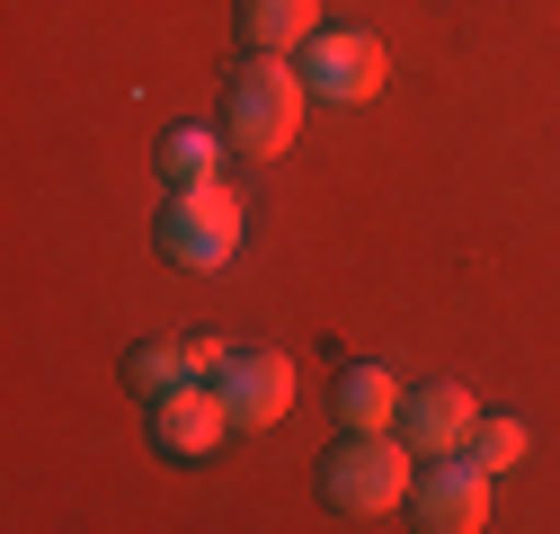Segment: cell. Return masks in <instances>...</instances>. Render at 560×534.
I'll return each mask as SVG.
<instances>
[{"mask_svg":"<svg viewBox=\"0 0 560 534\" xmlns=\"http://www.w3.org/2000/svg\"><path fill=\"white\" fill-rule=\"evenodd\" d=\"M303 72H285V54H249L232 90H223V134H232V152L241 161H276L294 143V125H303Z\"/></svg>","mask_w":560,"mask_h":534,"instance_id":"6da1fadb","label":"cell"},{"mask_svg":"<svg viewBox=\"0 0 560 534\" xmlns=\"http://www.w3.org/2000/svg\"><path fill=\"white\" fill-rule=\"evenodd\" d=\"M320 499L338 516H392L409 499V445H392V428H347V445L320 454Z\"/></svg>","mask_w":560,"mask_h":534,"instance_id":"7a4b0ae2","label":"cell"},{"mask_svg":"<svg viewBox=\"0 0 560 534\" xmlns=\"http://www.w3.org/2000/svg\"><path fill=\"white\" fill-rule=\"evenodd\" d=\"M241 249V196L223 178H196V187H170V206H161V258L170 267H223Z\"/></svg>","mask_w":560,"mask_h":534,"instance_id":"3957f363","label":"cell"},{"mask_svg":"<svg viewBox=\"0 0 560 534\" xmlns=\"http://www.w3.org/2000/svg\"><path fill=\"white\" fill-rule=\"evenodd\" d=\"M294 72H303V90L312 98H338V107H365L374 90H383V36H365V27H312V45L294 54Z\"/></svg>","mask_w":560,"mask_h":534,"instance_id":"277c9868","label":"cell"},{"mask_svg":"<svg viewBox=\"0 0 560 534\" xmlns=\"http://www.w3.org/2000/svg\"><path fill=\"white\" fill-rule=\"evenodd\" d=\"M409 516L428 534H480L489 525V473L471 454H436L428 473L409 481Z\"/></svg>","mask_w":560,"mask_h":534,"instance_id":"5b68a950","label":"cell"},{"mask_svg":"<svg viewBox=\"0 0 560 534\" xmlns=\"http://www.w3.org/2000/svg\"><path fill=\"white\" fill-rule=\"evenodd\" d=\"M223 428H232V410H223L214 383H187V392L143 400V437H152V454H170V463H205V454L223 445Z\"/></svg>","mask_w":560,"mask_h":534,"instance_id":"8992f818","label":"cell"},{"mask_svg":"<svg viewBox=\"0 0 560 534\" xmlns=\"http://www.w3.org/2000/svg\"><path fill=\"white\" fill-rule=\"evenodd\" d=\"M471 419H480L471 392L436 374V383H409V392H400V419H392V428H400V445H409L418 463H436V454H463V445H471Z\"/></svg>","mask_w":560,"mask_h":534,"instance_id":"52a82bcc","label":"cell"},{"mask_svg":"<svg viewBox=\"0 0 560 534\" xmlns=\"http://www.w3.org/2000/svg\"><path fill=\"white\" fill-rule=\"evenodd\" d=\"M214 392H223L232 428H276V419L294 410V365L276 357V348H232L223 374H214Z\"/></svg>","mask_w":560,"mask_h":534,"instance_id":"ba28073f","label":"cell"},{"mask_svg":"<svg viewBox=\"0 0 560 534\" xmlns=\"http://www.w3.org/2000/svg\"><path fill=\"white\" fill-rule=\"evenodd\" d=\"M241 54H303L320 27V0H232Z\"/></svg>","mask_w":560,"mask_h":534,"instance_id":"9c48e42d","label":"cell"},{"mask_svg":"<svg viewBox=\"0 0 560 534\" xmlns=\"http://www.w3.org/2000/svg\"><path fill=\"white\" fill-rule=\"evenodd\" d=\"M205 374V348L196 339H143L125 357V392H143V400H161V392H187Z\"/></svg>","mask_w":560,"mask_h":534,"instance_id":"30bf717a","label":"cell"},{"mask_svg":"<svg viewBox=\"0 0 560 534\" xmlns=\"http://www.w3.org/2000/svg\"><path fill=\"white\" fill-rule=\"evenodd\" d=\"M338 419L347 428H392L400 419V374L374 365V357H357V365L338 374Z\"/></svg>","mask_w":560,"mask_h":534,"instance_id":"8fae6325","label":"cell"},{"mask_svg":"<svg viewBox=\"0 0 560 534\" xmlns=\"http://www.w3.org/2000/svg\"><path fill=\"white\" fill-rule=\"evenodd\" d=\"M223 143H232V134H214V125H178V134H161V178H170V187L223 178Z\"/></svg>","mask_w":560,"mask_h":534,"instance_id":"7c38bea8","label":"cell"},{"mask_svg":"<svg viewBox=\"0 0 560 534\" xmlns=\"http://www.w3.org/2000/svg\"><path fill=\"white\" fill-rule=\"evenodd\" d=\"M525 445H534V437H525L516 410H489V419H471V445H463V454L480 463V473H508V463H525Z\"/></svg>","mask_w":560,"mask_h":534,"instance_id":"4fadbf2b","label":"cell"}]
</instances>
